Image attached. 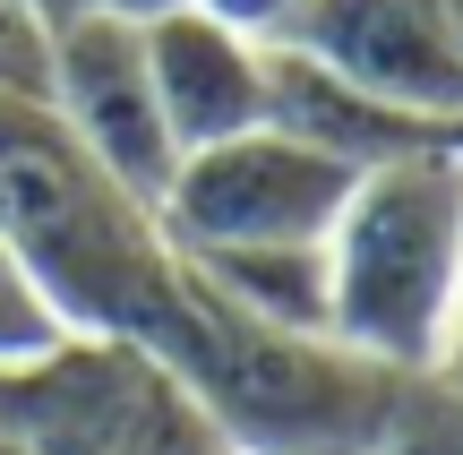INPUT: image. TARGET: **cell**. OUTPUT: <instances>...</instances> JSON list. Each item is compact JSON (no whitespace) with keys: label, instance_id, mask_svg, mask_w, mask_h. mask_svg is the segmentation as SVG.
Here are the masks:
<instances>
[{"label":"cell","instance_id":"obj_8","mask_svg":"<svg viewBox=\"0 0 463 455\" xmlns=\"http://www.w3.org/2000/svg\"><path fill=\"white\" fill-rule=\"evenodd\" d=\"M137 34H146V78H155V103H164V129L181 155L266 129V103H275V52L266 43L232 34L206 9H172Z\"/></svg>","mask_w":463,"mask_h":455},{"label":"cell","instance_id":"obj_5","mask_svg":"<svg viewBox=\"0 0 463 455\" xmlns=\"http://www.w3.org/2000/svg\"><path fill=\"white\" fill-rule=\"evenodd\" d=\"M361 172L335 155L300 147L292 129H241L223 147L181 155L172 189L155 198V223L181 258L215 250H292V241H326V223L344 215Z\"/></svg>","mask_w":463,"mask_h":455},{"label":"cell","instance_id":"obj_6","mask_svg":"<svg viewBox=\"0 0 463 455\" xmlns=\"http://www.w3.org/2000/svg\"><path fill=\"white\" fill-rule=\"evenodd\" d=\"M43 112L61 120L120 189H137L146 206L164 198L172 172H181V147H172L155 78H146V34L120 26V17H103V9H78V17L52 26Z\"/></svg>","mask_w":463,"mask_h":455},{"label":"cell","instance_id":"obj_19","mask_svg":"<svg viewBox=\"0 0 463 455\" xmlns=\"http://www.w3.org/2000/svg\"><path fill=\"white\" fill-rule=\"evenodd\" d=\"M447 147H455V155H463V120H455V129H447Z\"/></svg>","mask_w":463,"mask_h":455},{"label":"cell","instance_id":"obj_14","mask_svg":"<svg viewBox=\"0 0 463 455\" xmlns=\"http://www.w3.org/2000/svg\"><path fill=\"white\" fill-rule=\"evenodd\" d=\"M189 9L223 17L232 34H249V43H266V52H283L292 26H300V0H189Z\"/></svg>","mask_w":463,"mask_h":455},{"label":"cell","instance_id":"obj_15","mask_svg":"<svg viewBox=\"0 0 463 455\" xmlns=\"http://www.w3.org/2000/svg\"><path fill=\"white\" fill-rule=\"evenodd\" d=\"M86 9H103V17H120V26H155V17H172V9H189V0H86Z\"/></svg>","mask_w":463,"mask_h":455},{"label":"cell","instance_id":"obj_17","mask_svg":"<svg viewBox=\"0 0 463 455\" xmlns=\"http://www.w3.org/2000/svg\"><path fill=\"white\" fill-rule=\"evenodd\" d=\"M26 9H34V17H43V26H61V17H78V9H86V0H26Z\"/></svg>","mask_w":463,"mask_h":455},{"label":"cell","instance_id":"obj_16","mask_svg":"<svg viewBox=\"0 0 463 455\" xmlns=\"http://www.w3.org/2000/svg\"><path fill=\"white\" fill-rule=\"evenodd\" d=\"M430 378H455V387H463V292H455V318H447V344H438V370Z\"/></svg>","mask_w":463,"mask_h":455},{"label":"cell","instance_id":"obj_18","mask_svg":"<svg viewBox=\"0 0 463 455\" xmlns=\"http://www.w3.org/2000/svg\"><path fill=\"white\" fill-rule=\"evenodd\" d=\"M447 26H455V52H463V0H447Z\"/></svg>","mask_w":463,"mask_h":455},{"label":"cell","instance_id":"obj_1","mask_svg":"<svg viewBox=\"0 0 463 455\" xmlns=\"http://www.w3.org/2000/svg\"><path fill=\"white\" fill-rule=\"evenodd\" d=\"M0 241L26 258L52 318L86 336L155 344L181 301V250L164 241L155 206L120 189L43 95L0 86Z\"/></svg>","mask_w":463,"mask_h":455},{"label":"cell","instance_id":"obj_11","mask_svg":"<svg viewBox=\"0 0 463 455\" xmlns=\"http://www.w3.org/2000/svg\"><path fill=\"white\" fill-rule=\"evenodd\" d=\"M378 455H463V387L455 378H403L395 404H386Z\"/></svg>","mask_w":463,"mask_h":455},{"label":"cell","instance_id":"obj_4","mask_svg":"<svg viewBox=\"0 0 463 455\" xmlns=\"http://www.w3.org/2000/svg\"><path fill=\"white\" fill-rule=\"evenodd\" d=\"M0 439L26 455H232L155 344L86 327L0 370Z\"/></svg>","mask_w":463,"mask_h":455},{"label":"cell","instance_id":"obj_13","mask_svg":"<svg viewBox=\"0 0 463 455\" xmlns=\"http://www.w3.org/2000/svg\"><path fill=\"white\" fill-rule=\"evenodd\" d=\"M43 52H52V26L26 9V0H0V86L43 95Z\"/></svg>","mask_w":463,"mask_h":455},{"label":"cell","instance_id":"obj_20","mask_svg":"<svg viewBox=\"0 0 463 455\" xmlns=\"http://www.w3.org/2000/svg\"><path fill=\"white\" fill-rule=\"evenodd\" d=\"M0 455H26V447H9V439H0Z\"/></svg>","mask_w":463,"mask_h":455},{"label":"cell","instance_id":"obj_10","mask_svg":"<svg viewBox=\"0 0 463 455\" xmlns=\"http://www.w3.org/2000/svg\"><path fill=\"white\" fill-rule=\"evenodd\" d=\"M215 301H232L241 318L292 327V336H326V241H292V250H215V258H181Z\"/></svg>","mask_w":463,"mask_h":455},{"label":"cell","instance_id":"obj_9","mask_svg":"<svg viewBox=\"0 0 463 455\" xmlns=\"http://www.w3.org/2000/svg\"><path fill=\"white\" fill-rule=\"evenodd\" d=\"M266 120H275V129H292L300 147H317V155H335V164H352V172L395 164V155H420V147H447V129L403 120V112H386V103L352 95L344 78L309 69L300 52H275V103H266Z\"/></svg>","mask_w":463,"mask_h":455},{"label":"cell","instance_id":"obj_3","mask_svg":"<svg viewBox=\"0 0 463 455\" xmlns=\"http://www.w3.org/2000/svg\"><path fill=\"white\" fill-rule=\"evenodd\" d=\"M463 292V155L420 147L369 164L326 223V336L395 378L438 370Z\"/></svg>","mask_w":463,"mask_h":455},{"label":"cell","instance_id":"obj_12","mask_svg":"<svg viewBox=\"0 0 463 455\" xmlns=\"http://www.w3.org/2000/svg\"><path fill=\"white\" fill-rule=\"evenodd\" d=\"M61 336V318H52L43 284L26 275V258L0 241V370H17V361H34L43 344Z\"/></svg>","mask_w":463,"mask_h":455},{"label":"cell","instance_id":"obj_2","mask_svg":"<svg viewBox=\"0 0 463 455\" xmlns=\"http://www.w3.org/2000/svg\"><path fill=\"white\" fill-rule=\"evenodd\" d=\"M155 353L189 378V395L206 404V422L232 455H378L386 404L403 387L395 370L344 353L335 336H292V327L241 318L189 267Z\"/></svg>","mask_w":463,"mask_h":455},{"label":"cell","instance_id":"obj_7","mask_svg":"<svg viewBox=\"0 0 463 455\" xmlns=\"http://www.w3.org/2000/svg\"><path fill=\"white\" fill-rule=\"evenodd\" d=\"M283 52H300L309 69L344 78L352 95L403 120H430V129L463 120V52L447 0H300V26Z\"/></svg>","mask_w":463,"mask_h":455}]
</instances>
